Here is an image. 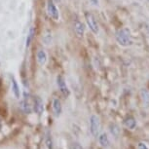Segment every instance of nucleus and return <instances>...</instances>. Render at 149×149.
Returning a JSON list of instances; mask_svg holds the SVG:
<instances>
[{"mask_svg":"<svg viewBox=\"0 0 149 149\" xmlns=\"http://www.w3.org/2000/svg\"><path fill=\"white\" fill-rule=\"evenodd\" d=\"M116 40L121 46L123 47H127L129 45H131L132 43V39H131V31L129 30L127 27H123V29H119L116 32Z\"/></svg>","mask_w":149,"mask_h":149,"instance_id":"obj_1","label":"nucleus"},{"mask_svg":"<svg viewBox=\"0 0 149 149\" xmlns=\"http://www.w3.org/2000/svg\"><path fill=\"white\" fill-rule=\"evenodd\" d=\"M100 130V118L97 115H92L90 118V132H91L92 136L95 137L98 136Z\"/></svg>","mask_w":149,"mask_h":149,"instance_id":"obj_2","label":"nucleus"},{"mask_svg":"<svg viewBox=\"0 0 149 149\" xmlns=\"http://www.w3.org/2000/svg\"><path fill=\"white\" fill-rule=\"evenodd\" d=\"M47 12L48 15L51 17L54 21H58V19H60V13H58V8L54 3V0H48L47 1Z\"/></svg>","mask_w":149,"mask_h":149,"instance_id":"obj_3","label":"nucleus"},{"mask_svg":"<svg viewBox=\"0 0 149 149\" xmlns=\"http://www.w3.org/2000/svg\"><path fill=\"white\" fill-rule=\"evenodd\" d=\"M85 19H86V22L88 24L89 29H91V31L95 34H97L98 32V26H97V22L95 21V17L92 15L91 13L87 12L85 13Z\"/></svg>","mask_w":149,"mask_h":149,"instance_id":"obj_4","label":"nucleus"},{"mask_svg":"<svg viewBox=\"0 0 149 149\" xmlns=\"http://www.w3.org/2000/svg\"><path fill=\"white\" fill-rule=\"evenodd\" d=\"M57 85L58 87V89L61 90V92L63 93L64 95H69V90L68 87L66 85V82L64 80V77L63 75H58L57 77Z\"/></svg>","mask_w":149,"mask_h":149,"instance_id":"obj_5","label":"nucleus"},{"mask_svg":"<svg viewBox=\"0 0 149 149\" xmlns=\"http://www.w3.org/2000/svg\"><path fill=\"white\" fill-rule=\"evenodd\" d=\"M52 105H53V110H54L55 115L57 117H58L61 114V112H63V106H61V100H58V97H55L54 100H53Z\"/></svg>","mask_w":149,"mask_h":149,"instance_id":"obj_6","label":"nucleus"},{"mask_svg":"<svg viewBox=\"0 0 149 149\" xmlns=\"http://www.w3.org/2000/svg\"><path fill=\"white\" fill-rule=\"evenodd\" d=\"M74 31L76 33L78 37H82L84 35V31H85V26L79 21L74 22Z\"/></svg>","mask_w":149,"mask_h":149,"instance_id":"obj_7","label":"nucleus"},{"mask_svg":"<svg viewBox=\"0 0 149 149\" xmlns=\"http://www.w3.org/2000/svg\"><path fill=\"white\" fill-rule=\"evenodd\" d=\"M33 110H34L36 113L41 115L44 111V105H43V102L41 100L40 97H36L34 100V105H33Z\"/></svg>","mask_w":149,"mask_h":149,"instance_id":"obj_8","label":"nucleus"},{"mask_svg":"<svg viewBox=\"0 0 149 149\" xmlns=\"http://www.w3.org/2000/svg\"><path fill=\"white\" fill-rule=\"evenodd\" d=\"M11 80H12V92H13L14 95H15V97L19 100V98L21 97V90H19V86L14 76L11 77Z\"/></svg>","mask_w":149,"mask_h":149,"instance_id":"obj_9","label":"nucleus"},{"mask_svg":"<svg viewBox=\"0 0 149 149\" xmlns=\"http://www.w3.org/2000/svg\"><path fill=\"white\" fill-rule=\"evenodd\" d=\"M36 58H37L38 63L43 66L44 64L47 63V58H48L46 52H45L44 50H39L37 52V54H36Z\"/></svg>","mask_w":149,"mask_h":149,"instance_id":"obj_10","label":"nucleus"},{"mask_svg":"<svg viewBox=\"0 0 149 149\" xmlns=\"http://www.w3.org/2000/svg\"><path fill=\"white\" fill-rule=\"evenodd\" d=\"M21 107H22V110H24V111L26 112V113H27V114L31 113V111H32V109H33V108H32V106L30 105L29 102L27 100V98H26V95H24V98L21 102Z\"/></svg>","mask_w":149,"mask_h":149,"instance_id":"obj_11","label":"nucleus"},{"mask_svg":"<svg viewBox=\"0 0 149 149\" xmlns=\"http://www.w3.org/2000/svg\"><path fill=\"white\" fill-rule=\"evenodd\" d=\"M98 141H100V144L102 145V147H108L109 143H110L106 133H102L98 136Z\"/></svg>","mask_w":149,"mask_h":149,"instance_id":"obj_12","label":"nucleus"},{"mask_svg":"<svg viewBox=\"0 0 149 149\" xmlns=\"http://www.w3.org/2000/svg\"><path fill=\"white\" fill-rule=\"evenodd\" d=\"M124 125H125L126 128L130 129V130H134L136 126V120H134V117L130 116V117H127L125 119V121H124Z\"/></svg>","mask_w":149,"mask_h":149,"instance_id":"obj_13","label":"nucleus"},{"mask_svg":"<svg viewBox=\"0 0 149 149\" xmlns=\"http://www.w3.org/2000/svg\"><path fill=\"white\" fill-rule=\"evenodd\" d=\"M34 35H35V29L34 27H30L29 29V32L27 34V37H26V47L29 48L31 44V42L34 38Z\"/></svg>","mask_w":149,"mask_h":149,"instance_id":"obj_14","label":"nucleus"},{"mask_svg":"<svg viewBox=\"0 0 149 149\" xmlns=\"http://www.w3.org/2000/svg\"><path fill=\"white\" fill-rule=\"evenodd\" d=\"M140 95L142 97V100H144L145 103H149V92L146 89H142L140 92Z\"/></svg>","mask_w":149,"mask_h":149,"instance_id":"obj_15","label":"nucleus"},{"mask_svg":"<svg viewBox=\"0 0 149 149\" xmlns=\"http://www.w3.org/2000/svg\"><path fill=\"white\" fill-rule=\"evenodd\" d=\"M45 143H46V146L48 149H53V140H52L51 136H50V134H47L46 139H45Z\"/></svg>","mask_w":149,"mask_h":149,"instance_id":"obj_16","label":"nucleus"},{"mask_svg":"<svg viewBox=\"0 0 149 149\" xmlns=\"http://www.w3.org/2000/svg\"><path fill=\"white\" fill-rule=\"evenodd\" d=\"M110 131H111V134H113L114 136H119V133H120V129L118 128V126L116 125H111V127H110Z\"/></svg>","mask_w":149,"mask_h":149,"instance_id":"obj_17","label":"nucleus"},{"mask_svg":"<svg viewBox=\"0 0 149 149\" xmlns=\"http://www.w3.org/2000/svg\"><path fill=\"white\" fill-rule=\"evenodd\" d=\"M43 41H44V43L46 44V45L51 43V42H52V35H51V33H47V34H45L44 37H43Z\"/></svg>","mask_w":149,"mask_h":149,"instance_id":"obj_18","label":"nucleus"},{"mask_svg":"<svg viewBox=\"0 0 149 149\" xmlns=\"http://www.w3.org/2000/svg\"><path fill=\"white\" fill-rule=\"evenodd\" d=\"M137 149H149V148L147 147V145H146L144 142H139V144H137Z\"/></svg>","mask_w":149,"mask_h":149,"instance_id":"obj_19","label":"nucleus"},{"mask_svg":"<svg viewBox=\"0 0 149 149\" xmlns=\"http://www.w3.org/2000/svg\"><path fill=\"white\" fill-rule=\"evenodd\" d=\"M72 149H84V148L79 144V143H74L72 146Z\"/></svg>","mask_w":149,"mask_h":149,"instance_id":"obj_20","label":"nucleus"},{"mask_svg":"<svg viewBox=\"0 0 149 149\" xmlns=\"http://www.w3.org/2000/svg\"><path fill=\"white\" fill-rule=\"evenodd\" d=\"M1 128H2V122H1V120H0V130H1Z\"/></svg>","mask_w":149,"mask_h":149,"instance_id":"obj_21","label":"nucleus"},{"mask_svg":"<svg viewBox=\"0 0 149 149\" xmlns=\"http://www.w3.org/2000/svg\"><path fill=\"white\" fill-rule=\"evenodd\" d=\"M55 1H57V2H60V1H61V0H55Z\"/></svg>","mask_w":149,"mask_h":149,"instance_id":"obj_22","label":"nucleus"},{"mask_svg":"<svg viewBox=\"0 0 149 149\" xmlns=\"http://www.w3.org/2000/svg\"><path fill=\"white\" fill-rule=\"evenodd\" d=\"M148 1H149V0H148Z\"/></svg>","mask_w":149,"mask_h":149,"instance_id":"obj_23","label":"nucleus"}]
</instances>
